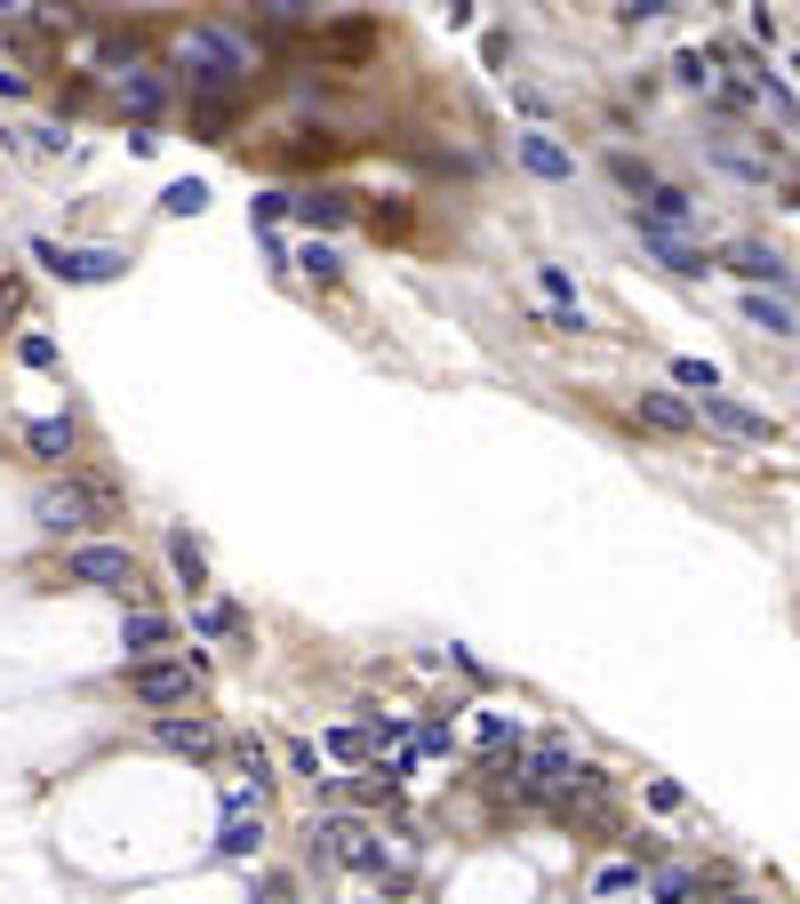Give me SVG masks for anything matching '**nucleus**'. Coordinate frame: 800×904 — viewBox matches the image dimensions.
Here are the masks:
<instances>
[{"mask_svg":"<svg viewBox=\"0 0 800 904\" xmlns=\"http://www.w3.org/2000/svg\"><path fill=\"white\" fill-rule=\"evenodd\" d=\"M632 232H641V249H649L673 281H705V273H713V256L696 249V241H681V232H656V224H641V217H632Z\"/></svg>","mask_w":800,"mask_h":904,"instance_id":"obj_8","label":"nucleus"},{"mask_svg":"<svg viewBox=\"0 0 800 904\" xmlns=\"http://www.w3.org/2000/svg\"><path fill=\"white\" fill-rule=\"evenodd\" d=\"M545 328H552V337H585L592 320H585V305H577V313H545Z\"/></svg>","mask_w":800,"mask_h":904,"instance_id":"obj_37","label":"nucleus"},{"mask_svg":"<svg viewBox=\"0 0 800 904\" xmlns=\"http://www.w3.org/2000/svg\"><path fill=\"white\" fill-rule=\"evenodd\" d=\"M792 73H800V56H792Z\"/></svg>","mask_w":800,"mask_h":904,"instance_id":"obj_40","label":"nucleus"},{"mask_svg":"<svg viewBox=\"0 0 800 904\" xmlns=\"http://www.w3.org/2000/svg\"><path fill=\"white\" fill-rule=\"evenodd\" d=\"M313 849H328L337 864H352V873H377L385 881V841H377L369 824H352V817H320L313 824Z\"/></svg>","mask_w":800,"mask_h":904,"instance_id":"obj_6","label":"nucleus"},{"mask_svg":"<svg viewBox=\"0 0 800 904\" xmlns=\"http://www.w3.org/2000/svg\"><path fill=\"white\" fill-rule=\"evenodd\" d=\"M313 49H320V56H337V64H360V56L377 49V24H369V17H337V24H320V32H313Z\"/></svg>","mask_w":800,"mask_h":904,"instance_id":"obj_12","label":"nucleus"},{"mask_svg":"<svg viewBox=\"0 0 800 904\" xmlns=\"http://www.w3.org/2000/svg\"><path fill=\"white\" fill-rule=\"evenodd\" d=\"M64 585H88V592H137V553L128 545H73L64 553Z\"/></svg>","mask_w":800,"mask_h":904,"instance_id":"obj_4","label":"nucleus"},{"mask_svg":"<svg viewBox=\"0 0 800 904\" xmlns=\"http://www.w3.org/2000/svg\"><path fill=\"white\" fill-rule=\"evenodd\" d=\"M120 105L137 113V120H152L160 105H169V81H160V73H137V64H128V73H120Z\"/></svg>","mask_w":800,"mask_h":904,"instance_id":"obj_18","label":"nucleus"},{"mask_svg":"<svg viewBox=\"0 0 800 904\" xmlns=\"http://www.w3.org/2000/svg\"><path fill=\"white\" fill-rule=\"evenodd\" d=\"M673 81H681V88H705V96H713V88H720V64L688 49V56H673Z\"/></svg>","mask_w":800,"mask_h":904,"instance_id":"obj_23","label":"nucleus"},{"mask_svg":"<svg viewBox=\"0 0 800 904\" xmlns=\"http://www.w3.org/2000/svg\"><path fill=\"white\" fill-rule=\"evenodd\" d=\"M17 313H24V281L9 273V281H0V320H17Z\"/></svg>","mask_w":800,"mask_h":904,"instance_id":"obj_38","label":"nucleus"},{"mask_svg":"<svg viewBox=\"0 0 800 904\" xmlns=\"http://www.w3.org/2000/svg\"><path fill=\"white\" fill-rule=\"evenodd\" d=\"M160 209H169V217H200V209H209V185H200V177H185V185H169V192H160Z\"/></svg>","mask_w":800,"mask_h":904,"instance_id":"obj_25","label":"nucleus"},{"mask_svg":"<svg viewBox=\"0 0 800 904\" xmlns=\"http://www.w3.org/2000/svg\"><path fill=\"white\" fill-rule=\"evenodd\" d=\"M632 217H641V224H656V232H681V241H688V224H696V200H688L681 185H656L649 200H632Z\"/></svg>","mask_w":800,"mask_h":904,"instance_id":"obj_13","label":"nucleus"},{"mask_svg":"<svg viewBox=\"0 0 800 904\" xmlns=\"http://www.w3.org/2000/svg\"><path fill=\"white\" fill-rule=\"evenodd\" d=\"M32 264L64 288H96V281H120L128 273V249H56V241H32Z\"/></svg>","mask_w":800,"mask_h":904,"instance_id":"obj_3","label":"nucleus"},{"mask_svg":"<svg viewBox=\"0 0 800 904\" xmlns=\"http://www.w3.org/2000/svg\"><path fill=\"white\" fill-rule=\"evenodd\" d=\"M609 169H617V185H624V192H641V200H649V192L664 185V177L649 169V160H632V153H617V160H609Z\"/></svg>","mask_w":800,"mask_h":904,"instance_id":"obj_26","label":"nucleus"},{"mask_svg":"<svg viewBox=\"0 0 800 904\" xmlns=\"http://www.w3.org/2000/svg\"><path fill=\"white\" fill-rule=\"evenodd\" d=\"M513 153H520V169H528V177H545V185L577 177V153H569V145H552L545 128H520V137H513Z\"/></svg>","mask_w":800,"mask_h":904,"instance_id":"obj_9","label":"nucleus"},{"mask_svg":"<svg viewBox=\"0 0 800 904\" xmlns=\"http://www.w3.org/2000/svg\"><path fill=\"white\" fill-rule=\"evenodd\" d=\"M192 688H200V664H192V656H185V664H160V656L128 664V696L152 705L160 721H169V705H192Z\"/></svg>","mask_w":800,"mask_h":904,"instance_id":"obj_5","label":"nucleus"},{"mask_svg":"<svg viewBox=\"0 0 800 904\" xmlns=\"http://www.w3.org/2000/svg\"><path fill=\"white\" fill-rule=\"evenodd\" d=\"M537 288L552 296V313H577V281L560 273V264H537Z\"/></svg>","mask_w":800,"mask_h":904,"instance_id":"obj_28","label":"nucleus"},{"mask_svg":"<svg viewBox=\"0 0 800 904\" xmlns=\"http://www.w3.org/2000/svg\"><path fill=\"white\" fill-rule=\"evenodd\" d=\"M617 17H624V24H664V17H673V0H624Z\"/></svg>","mask_w":800,"mask_h":904,"instance_id":"obj_35","label":"nucleus"},{"mask_svg":"<svg viewBox=\"0 0 800 904\" xmlns=\"http://www.w3.org/2000/svg\"><path fill=\"white\" fill-rule=\"evenodd\" d=\"M256 841H264V817L256 809H224V856H256Z\"/></svg>","mask_w":800,"mask_h":904,"instance_id":"obj_20","label":"nucleus"},{"mask_svg":"<svg viewBox=\"0 0 800 904\" xmlns=\"http://www.w3.org/2000/svg\"><path fill=\"white\" fill-rule=\"evenodd\" d=\"M17 360H24V368H56V337H41V328H24V337H17Z\"/></svg>","mask_w":800,"mask_h":904,"instance_id":"obj_30","label":"nucleus"},{"mask_svg":"<svg viewBox=\"0 0 800 904\" xmlns=\"http://www.w3.org/2000/svg\"><path fill=\"white\" fill-rule=\"evenodd\" d=\"M169 641H177V624L160 617V609H128V617H120V649L137 656V664H145L152 649H169Z\"/></svg>","mask_w":800,"mask_h":904,"instance_id":"obj_15","label":"nucleus"},{"mask_svg":"<svg viewBox=\"0 0 800 904\" xmlns=\"http://www.w3.org/2000/svg\"><path fill=\"white\" fill-rule=\"evenodd\" d=\"M481 745H496V753L520 745V721H513V713H481Z\"/></svg>","mask_w":800,"mask_h":904,"instance_id":"obj_32","label":"nucleus"},{"mask_svg":"<svg viewBox=\"0 0 800 904\" xmlns=\"http://www.w3.org/2000/svg\"><path fill=\"white\" fill-rule=\"evenodd\" d=\"M632 889H641V864H609V873L592 881V896H600V904H609V896H632Z\"/></svg>","mask_w":800,"mask_h":904,"instance_id":"obj_29","label":"nucleus"},{"mask_svg":"<svg viewBox=\"0 0 800 904\" xmlns=\"http://www.w3.org/2000/svg\"><path fill=\"white\" fill-rule=\"evenodd\" d=\"M632 417H641V424H656V432H696V409H688V400L681 392H632Z\"/></svg>","mask_w":800,"mask_h":904,"instance_id":"obj_16","label":"nucleus"},{"mask_svg":"<svg viewBox=\"0 0 800 904\" xmlns=\"http://www.w3.org/2000/svg\"><path fill=\"white\" fill-rule=\"evenodd\" d=\"M696 889H705V881H696L688 864H656V873H649V896L656 904H696Z\"/></svg>","mask_w":800,"mask_h":904,"instance_id":"obj_21","label":"nucleus"},{"mask_svg":"<svg viewBox=\"0 0 800 904\" xmlns=\"http://www.w3.org/2000/svg\"><path fill=\"white\" fill-rule=\"evenodd\" d=\"M169 560H177V577H185L192 592L209 585V560H200V545H192V537H169Z\"/></svg>","mask_w":800,"mask_h":904,"instance_id":"obj_27","label":"nucleus"},{"mask_svg":"<svg viewBox=\"0 0 800 904\" xmlns=\"http://www.w3.org/2000/svg\"><path fill=\"white\" fill-rule=\"evenodd\" d=\"M720 264H728V273H745L752 288H760V281H769V288H777V281H792V264H785L769 241H728V249H720Z\"/></svg>","mask_w":800,"mask_h":904,"instance_id":"obj_14","label":"nucleus"},{"mask_svg":"<svg viewBox=\"0 0 800 904\" xmlns=\"http://www.w3.org/2000/svg\"><path fill=\"white\" fill-rule=\"evenodd\" d=\"M288 200H296V192H256V200H249V224H264V232H273V224L288 217Z\"/></svg>","mask_w":800,"mask_h":904,"instance_id":"obj_31","label":"nucleus"},{"mask_svg":"<svg viewBox=\"0 0 800 904\" xmlns=\"http://www.w3.org/2000/svg\"><path fill=\"white\" fill-rule=\"evenodd\" d=\"M720 904H760V896H745V889H737V896H720Z\"/></svg>","mask_w":800,"mask_h":904,"instance_id":"obj_39","label":"nucleus"},{"mask_svg":"<svg viewBox=\"0 0 800 904\" xmlns=\"http://www.w3.org/2000/svg\"><path fill=\"white\" fill-rule=\"evenodd\" d=\"M673 385L696 392V400H713V392H720V368H713V360H673Z\"/></svg>","mask_w":800,"mask_h":904,"instance_id":"obj_22","label":"nucleus"},{"mask_svg":"<svg viewBox=\"0 0 800 904\" xmlns=\"http://www.w3.org/2000/svg\"><path fill=\"white\" fill-rule=\"evenodd\" d=\"M249 904H296V881H288V873H264Z\"/></svg>","mask_w":800,"mask_h":904,"instance_id":"obj_36","label":"nucleus"},{"mask_svg":"<svg viewBox=\"0 0 800 904\" xmlns=\"http://www.w3.org/2000/svg\"><path fill=\"white\" fill-rule=\"evenodd\" d=\"M352 209H360V200H352L345 185H305V192L288 200V217H305V224H320V232H337Z\"/></svg>","mask_w":800,"mask_h":904,"instance_id":"obj_11","label":"nucleus"},{"mask_svg":"<svg viewBox=\"0 0 800 904\" xmlns=\"http://www.w3.org/2000/svg\"><path fill=\"white\" fill-rule=\"evenodd\" d=\"M192 624L200 632H241V609H232V600H209V609H192Z\"/></svg>","mask_w":800,"mask_h":904,"instance_id":"obj_33","label":"nucleus"},{"mask_svg":"<svg viewBox=\"0 0 800 904\" xmlns=\"http://www.w3.org/2000/svg\"><path fill=\"white\" fill-rule=\"evenodd\" d=\"M296 273H305V281H337V273H345V256L328 249V241H305V256H296Z\"/></svg>","mask_w":800,"mask_h":904,"instance_id":"obj_24","label":"nucleus"},{"mask_svg":"<svg viewBox=\"0 0 800 904\" xmlns=\"http://www.w3.org/2000/svg\"><path fill=\"white\" fill-rule=\"evenodd\" d=\"M24 449L49 456V464H64V456L81 449V432H73V417H41V424H24Z\"/></svg>","mask_w":800,"mask_h":904,"instance_id":"obj_17","label":"nucleus"},{"mask_svg":"<svg viewBox=\"0 0 800 904\" xmlns=\"http://www.w3.org/2000/svg\"><path fill=\"white\" fill-rule=\"evenodd\" d=\"M696 409H705V417L728 432V441H752V449H769V441H777V417H769V409H745L737 392H713V400H696Z\"/></svg>","mask_w":800,"mask_h":904,"instance_id":"obj_7","label":"nucleus"},{"mask_svg":"<svg viewBox=\"0 0 800 904\" xmlns=\"http://www.w3.org/2000/svg\"><path fill=\"white\" fill-rule=\"evenodd\" d=\"M32 521L49 537H81L96 521H120V488L113 481H41L32 488Z\"/></svg>","mask_w":800,"mask_h":904,"instance_id":"obj_2","label":"nucleus"},{"mask_svg":"<svg viewBox=\"0 0 800 904\" xmlns=\"http://www.w3.org/2000/svg\"><path fill=\"white\" fill-rule=\"evenodd\" d=\"M745 320H752V328H769V337H792V328H800V320H792V305H785V296H769V288H752V296H745Z\"/></svg>","mask_w":800,"mask_h":904,"instance_id":"obj_19","label":"nucleus"},{"mask_svg":"<svg viewBox=\"0 0 800 904\" xmlns=\"http://www.w3.org/2000/svg\"><path fill=\"white\" fill-rule=\"evenodd\" d=\"M369 745H377L369 728H337V736H328V753H337V760H369Z\"/></svg>","mask_w":800,"mask_h":904,"instance_id":"obj_34","label":"nucleus"},{"mask_svg":"<svg viewBox=\"0 0 800 904\" xmlns=\"http://www.w3.org/2000/svg\"><path fill=\"white\" fill-rule=\"evenodd\" d=\"M152 745H169V753H185V760H209V753L224 745V728H217V721H200V713H192V721H177V713H169V721H152Z\"/></svg>","mask_w":800,"mask_h":904,"instance_id":"obj_10","label":"nucleus"},{"mask_svg":"<svg viewBox=\"0 0 800 904\" xmlns=\"http://www.w3.org/2000/svg\"><path fill=\"white\" fill-rule=\"evenodd\" d=\"M177 64H185V81L200 105H224V96H241L249 73H256V49L241 41V32H224V24H192L185 41H177Z\"/></svg>","mask_w":800,"mask_h":904,"instance_id":"obj_1","label":"nucleus"}]
</instances>
